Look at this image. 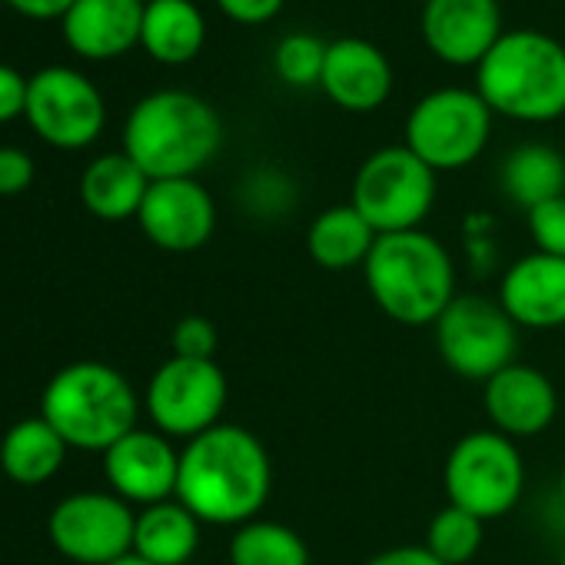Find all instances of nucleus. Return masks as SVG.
I'll list each match as a JSON object with an SVG mask.
<instances>
[{
  "instance_id": "2",
  "label": "nucleus",
  "mask_w": 565,
  "mask_h": 565,
  "mask_svg": "<svg viewBox=\"0 0 565 565\" xmlns=\"http://www.w3.org/2000/svg\"><path fill=\"white\" fill-rule=\"evenodd\" d=\"M223 150L216 107L183 87H163L134 104L124 124V153L150 180H180L206 170Z\"/></svg>"
},
{
  "instance_id": "11",
  "label": "nucleus",
  "mask_w": 565,
  "mask_h": 565,
  "mask_svg": "<svg viewBox=\"0 0 565 565\" xmlns=\"http://www.w3.org/2000/svg\"><path fill=\"white\" fill-rule=\"evenodd\" d=\"M24 117L44 143L57 150H84L104 134L107 104L90 77L54 64L31 77Z\"/></svg>"
},
{
  "instance_id": "38",
  "label": "nucleus",
  "mask_w": 565,
  "mask_h": 565,
  "mask_svg": "<svg viewBox=\"0 0 565 565\" xmlns=\"http://www.w3.org/2000/svg\"><path fill=\"white\" fill-rule=\"evenodd\" d=\"M110 565H150V562H143L140 555L130 552V555H124V558H117V562H110Z\"/></svg>"
},
{
  "instance_id": "19",
  "label": "nucleus",
  "mask_w": 565,
  "mask_h": 565,
  "mask_svg": "<svg viewBox=\"0 0 565 565\" xmlns=\"http://www.w3.org/2000/svg\"><path fill=\"white\" fill-rule=\"evenodd\" d=\"M143 0H77L64 14L67 47L84 61H114L140 47Z\"/></svg>"
},
{
  "instance_id": "30",
  "label": "nucleus",
  "mask_w": 565,
  "mask_h": 565,
  "mask_svg": "<svg viewBox=\"0 0 565 565\" xmlns=\"http://www.w3.org/2000/svg\"><path fill=\"white\" fill-rule=\"evenodd\" d=\"M525 226L539 253L565 259V193L532 206L525 213Z\"/></svg>"
},
{
  "instance_id": "31",
  "label": "nucleus",
  "mask_w": 565,
  "mask_h": 565,
  "mask_svg": "<svg viewBox=\"0 0 565 565\" xmlns=\"http://www.w3.org/2000/svg\"><path fill=\"white\" fill-rule=\"evenodd\" d=\"M170 347L173 356H186V360H216V347H220V333L213 327L210 317L190 313L183 320H177L173 333H170Z\"/></svg>"
},
{
  "instance_id": "28",
  "label": "nucleus",
  "mask_w": 565,
  "mask_h": 565,
  "mask_svg": "<svg viewBox=\"0 0 565 565\" xmlns=\"http://www.w3.org/2000/svg\"><path fill=\"white\" fill-rule=\"evenodd\" d=\"M327 47L330 41H323L313 31H294L287 38H279L273 47V74L294 90L320 87Z\"/></svg>"
},
{
  "instance_id": "35",
  "label": "nucleus",
  "mask_w": 565,
  "mask_h": 565,
  "mask_svg": "<svg viewBox=\"0 0 565 565\" xmlns=\"http://www.w3.org/2000/svg\"><path fill=\"white\" fill-rule=\"evenodd\" d=\"M363 565H443L423 542L419 545H393L376 555H370Z\"/></svg>"
},
{
  "instance_id": "5",
  "label": "nucleus",
  "mask_w": 565,
  "mask_h": 565,
  "mask_svg": "<svg viewBox=\"0 0 565 565\" xmlns=\"http://www.w3.org/2000/svg\"><path fill=\"white\" fill-rule=\"evenodd\" d=\"M41 416L71 449L104 456L117 439L137 429L140 396L117 366L81 360L51 376L41 396Z\"/></svg>"
},
{
  "instance_id": "21",
  "label": "nucleus",
  "mask_w": 565,
  "mask_h": 565,
  "mask_svg": "<svg viewBox=\"0 0 565 565\" xmlns=\"http://www.w3.org/2000/svg\"><path fill=\"white\" fill-rule=\"evenodd\" d=\"M206 44V18L193 0H147L140 47L163 67H183Z\"/></svg>"
},
{
  "instance_id": "33",
  "label": "nucleus",
  "mask_w": 565,
  "mask_h": 565,
  "mask_svg": "<svg viewBox=\"0 0 565 565\" xmlns=\"http://www.w3.org/2000/svg\"><path fill=\"white\" fill-rule=\"evenodd\" d=\"M34 160L21 147H0V196H21L34 183Z\"/></svg>"
},
{
  "instance_id": "4",
  "label": "nucleus",
  "mask_w": 565,
  "mask_h": 565,
  "mask_svg": "<svg viewBox=\"0 0 565 565\" xmlns=\"http://www.w3.org/2000/svg\"><path fill=\"white\" fill-rule=\"evenodd\" d=\"M476 94L515 124L565 117V44L532 28L505 31L476 67Z\"/></svg>"
},
{
  "instance_id": "24",
  "label": "nucleus",
  "mask_w": 565,
  "mask_h": 565,
  "mask_svg": "<svg viewBox=\"0 0 565 565\" xmlns=\"http://www.w3.org/2000/svg\"><path fill=\"white\" fill-rule=\"evenodd\" d=\"M67 452L71 446L44 416H28L0 439V469L18 486H41L61 472Z\"/></svg>"
},
{
  "instance_id": "23",
  "label": "nucleus",
  "mask_w": 565,
  "mask_h": 565,
  "mask_svg": "<svg viewBox=\"0 0 565 565\" xmlns=\"http://www.w3.org/2000/svg\"><path fill=\"white\" fill-rule=\"evenodd\" d=\"M203 539V522L180 502L167 499L137 512L134 555L150 565H186Z\"/></svg>"
},
{
  "instance_id": "18",
  "label": "nucleus",
  "mask_w": 565,
  "mask_h": 565,
  "mask_svg": "<svg viewBox=\"0 0 565 565\" xmlns=\"http://www.w3.org/2000/svg\"><path fill=\"white\" fill-rule=\"evenodd\" d=\"M396 87L390 57L366 38H337L327 47V64L320 77L323 97L347 114L380 110Z\"/></svg>"
},
{
  "instance_id": "20",
  "label": "nucleus",
  "mask_w": 565,
  "mask_h": 565,
  "mask_svg": "<svg viewBox=\"0 0 565 565\" xmlns=\"http://www.w3.org/2000/svg\"><path fill=\"white\" fill-rule=\"evenodd\" d=\"M150 183L153 180L124 150L100 153L97 160L87 163L81 177V203L87 206L90 216L104 223L137 220Z\"/></svg>"
},
{
  "instance_id": "13",
  "label": "nucleus",
  "mask_w": 565,
  "mask_h": 565,
  "mask_svg": "<svg viewBox=\"0 0 565 565\" xmlns=\"http://www.w3.org/2000/svg\"><path fill=\"white\" fill-rule=\"evenodd\" d=\"M137 223L157 249L196 253L216 233V200L196 177L153 180Z\"/></svg>"
},
{
  "instance_id": "17",
  "label": "nucleus",
  "mask_w": 565,
  "mask_h": 565,
  "mask_svg": "<svg viewBox=\"0 0 565 565\" xmlns=\"http://www.w3.org/2000/svg\"><path fill=\"white\" fill-rule=\"evenodd\" d=\"M499 307L519 330L552 333L565 327V259L525 253L512 259L499 279Z\"/></svg>"
},
{
  "instance_id": "34",
  "label": "nucleus",
  "mask_w": 565,
  "mask_h": 565,
  "mask_svg": "<svg viewBox=\"0 0 565 565\" xmlns=\"http://www.w3.org/2000/svg\"><path fill=\"white\" fill-rule=\"evenodd\" d=\"M28 90H31V77H24L11 64H0V124H11V120L24 117Z\"/></svg>"
},
{
  "instance_id": "16",
  "label": "nucleus",
  "mask_w": 565,
  "mask_h": 565,
  "mask_svg": "<svg viewBox=\"0 0 565 565\" xmlns=\"http://www.w3.org/2000/svg\"><path fill=\"white\" fill-rule=\"evenodd\" d=\"M482 413L489 429L522 443L542 436L558 416V390L539 366L509 363L482 383Z\"/></svg>"
},
{
  "instance_id": "32",
  "label": "nucleus",
  "mask_w": 565,
  "mask_h": 565,
  "mask_svg": "<svg viewBox=\"0 0 565 565\" xmlns=\"http://www.w3.org/2000/svg\"><path fill=\"white\" fill-rule=\"evenodd\" d=\"M216 11L239 28H263L279 18L287 0H213Z\"/></svg>"
},
{
  "instance_id": "10",
  "label": "nucleus",
  "mask_w": 565,
  "mask_h": 565,
  "mask_svg": "<svg viewBox=\"0 0 565 565\" xmlns=\"http://www.w3.org/2000/svg\"><path fill=\"white\" fill-rule=\"evenodd\" d=\"M226 403L230 383L216 360L170 356L153 370L143 390V409L153 429L183 443L220 426Z\"/></svg>"
},
{
  "instance_id": "8",
  "label": "nucleus",
  "mask_w": 565,
  "mask_h": 565,
  "mask_svg": "<svg viewBox=\"0 0 565 565\" xmlns=\"http://www.w3.org/2000/svg\"><path fill=\"white\" fill-rule=\"evenodd\" d=\"M446 502L482 522L509 515L525 492V459L519 443L495 429H472L456 439L443 462Z\"/></svg>"
},
{
  "instance_id": "40",
  "label": "nucleus",
  "mask_w": 565,
  "mask_h": 565,
  "mask_svg": "<svg viewBox=\"0 0 565 565\" xmlns=\"http://www.w3.org/2000/svg\"><path fill=\"white\" fill-rule=\"evenodd\" d=\"M143 4H147V0H143Z\"/></svg>"
},
{
  "instance_id": "15",
  "label": "nucleus",
  "mask_w": 565,
  "mask_h": 565,
  "mask_svg": "<svg viewBox=\"0 0 565 565\" xmlns=\"http://www.w3.org/2000/svg\"><path fill=\"white\" fill-rule=\"evenodd\" d=\"M426 51L449 67H479L502 31L499 0H426L419 14Z\"/></svg>"
},
{
  "instance_id": "27",
  "label": "nucleus",
  "mask_w": 565,
  "mask_h": 565,
  "mask_svg": "<svg viewBox=\"0 0 565 565\" xmlns=\"http://www.w3.org/2000/svg\"><path fill=\"white\" fill-rule=\"evenodd\" d=\"M482 539H486V522L476 519L472 512L466 509H456V505H443L429 525H426V535H423V545L443 562V565H469L479 548H482Z\"/></svg>"
},
{
  "instance_id": "9",
  "label": "nucleus",
  "mask_w": 565,
  "mask_h": 565,
  "mask_svg": "<svg viewBox=\"0 0 565 565\" xmlns=\"http://www.w3.org/2000/svg\"><path fill=\"white\" fill-rule=\"evenodd\" d=\"M439 360L466 383H486L519 353V327L495 297L459 294L433 327Z\"/></svg>"
},
{
  "instance_id": "1",
  "label": "nucleus",
  "mask_w": 565,
  "mask_h": 565,
  "mask_svg": "<svg viewBox=\"0 0 565 565\" xmlns=\"http://www.w3.org/2000/svg\"><path fill=\"white\" fill-rule=\"evenodd\" d=\"M273 495V459L263 439L236 423H220L183 443L177 499L203 522L236 529L263 515Z\"/></svg>"
},
{
  "instance_id": "26",
  "label": "nucleus",
  "mask_w": 565,
  "mask_h": 565,
  "mask_svg": "<svg viewBox=\"0 0 565 565\" xmlns=\"http://www.w3.org/2000/svg\"><path fill=\"white\" fill-rule=\"evenodd\" d=\"M226 562L230 565H313V552L294 525L259 515L230 532Z\"/></svg>"
},
{
  "instance_id": "7",
  "label": "nucleus",
  "mask_w": 565,
  "mask_h": 565,
  "mask_svg": "<svg viewBox=\"0 0 565 565\" xmlns=\"http://www.w3.org/2000/svg\"><path fill=\"white\" fill-rule=\"evenodd\" d=\"M439 196V173L409 147L393 143L373 150L350 186V203L376 230V236L423 230Z\"/></svg>"
},
{
  "instance_id": "22",
  "label": "nucleus",
  "mask_w": 565,
  "mask_h": 565,
  "mask_svg": "<svg viewBox=\"0 0 565 565\" xmlns=\"http://www.w3.org/2000/svg\"><path fill=\"white\" fill-rule=\"evenodd\" d=\"M376 239V230L356 213L353 203L327 206L307 226V253L320 269L330 273L363 269Z\"/></svg>"
},
{
  "instance_id": "25",
  "label": "nucleus",
  "mask_w": 565,
  "mask_h": 565,
  "mask_svg": "<svg viewBox=\"0 0 565 565\" xmlns=\"http://www.w3.org/2000/svg\"><path fill=\"white\" fill-rule=\"evenodd\" d=\"M499 190L505 200L529 213L532 206L565 193V157L552 143L525 140L502 157Z\"/></svg>"
},
{
  "instance_id": "37",
  "label": "nucleus",
  "mask_w": 565,
  "mask_h": 565,
  "mask_svg": "<svg viewBox=\"0 0 565 565\" xmlns=\"http://www.w3.org/2000/svg\"><path fill=\"white\" fill-rule=\"evenodd\" d=\"M555 499H558V509L565 512V466L558 472V486H555Z\"/></svg>"
},
{
  "instance_id": "12",
  "label": "nucleus",
  "mask_w": 565,
  "mask_h": 565,
  "mask_svg": "<svg viewBox=\"0 0 565 565\" xmlns=\"http://www.w3.org/2000/svg\"><path fill=\"white\" fill-rule=\"evenodd\" d=\"M137 509L120 495L74 492L61 499L47 519L54 548L77 565H110L134 552Z\"/></svg>"
},
{
  "instance_id": "29",
  "label": "nucleus",
  "mask_w": 565,
  "mask_h": 565,
  "mask_svg": "<svg viewBox=\"0 0 565 565\" xmlns=\"http://www.w3.org/2000/svg\"><path fill=\"white\" fill-rule=\"evenodd\" d=\"M239 203L263 223H276L290 216L294 206L300 203V190L294 177L279 167H256L243 177L239 183Z\"/></svg>"
},
{
  "instance_id": "6",
  "label": "nucleus",
  "mask_w": 565,
  "mask_h": 565,
  "mask_svg": "<svg viewBox=\"0 0 565 565\" xmlns=\"http://www.w3.org/2000/svg\"><path fill=\"white\" fill-rule=\"evenodd\" d=\"M492 120L495 114L476 87H436L409 107L403 147H409L436 173L466 170L486 153Z\"/></svg>"
},
{
  "instance_id": "14",
  "label": "nucleus",
  "mask_w": 565,
  "mask_h": 565,
  "mask_svg": "<svg viewBox=\"0 0 565 565\" xmlns=\"http://www.w3.org/2000/svg\"><path fill=\"white\" fill-rule=\"evenodd\" d=\"M104 476L114 495L140 509L177 499L180 449L170 436L137 426L104 452Z\"/></svg>"
},
{
  "instance_id": "36",
  "label": "nucleus",
  "mask_w": 565,
  "mask_h": 565,
  "mask_svg": "<svg viewBox=\"0 0 565 565\" xmlns=\"http://www.w3.org/2000/svg\"><path fill=\"white\" fill-rule=\"evenodd\" d=\"M74 4L77 0H8V8H14L28 21H64Z\"/></svg>"
},
{
  "instance_id": "39",
  "label": "nucleus",
  "mask_w": 565,
  "mask_h": 565,
  "mask_svg": "<svg viewBox=\"0 0 565 565\" xmlns=\"http://www.w3.org/2000/svg\"><path fill=\"white\" fill-rule=\"evenodd\" d=\"M558 565H565V539H562V548H558Z\"/></svg>"
},
{
  "instance_id": "3",
  "label": "nucleus",
  "mask_w": 565,
  "mask_h": 565,
  "mask_svg": "<svg viewBox=\"0 0 565 565\" xmlns=\"http://www.w3.org/2000/svg\"><path fill=\"white\" fill-rule=\"evenodd\" d=\"M363 282L376 310L409 330L436 327L459 297L456 259L449 246L426 230L380 236L363 266Z\"/></svg>"
}]
</instances>
